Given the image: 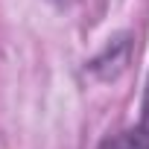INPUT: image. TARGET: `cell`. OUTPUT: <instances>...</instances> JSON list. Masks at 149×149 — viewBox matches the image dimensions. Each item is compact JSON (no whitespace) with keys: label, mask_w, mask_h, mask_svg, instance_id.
<instances>
[{"label":"cell","mask_w":149,"mask_h":149,"mask_svg":"<svg viewBox=\"0 0 149 149\" xmlns=\"http://www.w3.org/2000/svg\"><path fill=\"white\" fill-rule=\"evenodd\" d=\"M102 149H149V132L134 126V129H126L114 137H108L102 143Z\"/></svg>","instance_id":"6da1fadb"},{"label":"cell","mask_w":149,"mask_h":149,"mask_svg":"<svg viewBox=\"0 0 149 149\" xmlns=\"http://www.w3.org/2000/svg\"><path fill=\"white\" fill-rule=\"evenodd\" d=\"M140 129L149 132V76H146V88H143V102H140Z\"/></svg>","instance_id":"7a4b0ae2"}]
</instances>
